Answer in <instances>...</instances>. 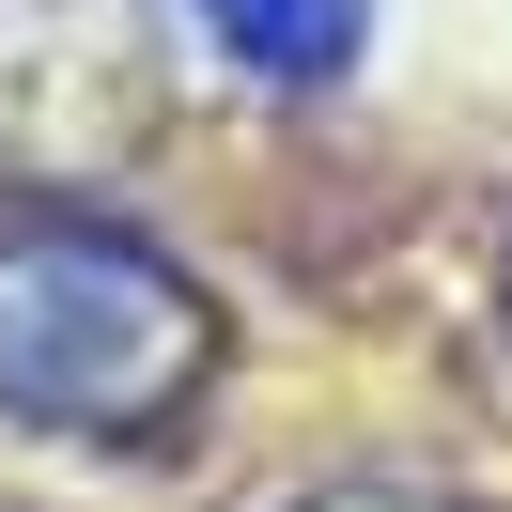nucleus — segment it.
I'll return each mask as SVG.
<instances>
[{
	"instance_id": "1",
	"label": "nucleus",
	"mask_w": 512,
	"mask_h": 512,
	"mask_svg": "<svg viewBox=\"0 0 512 512\" xmlns=\"http://www.w3.org/2000/svg\"><path fill=\"white\" fill-rule=\"evenodd\" d=\"M218 373V311L109 218H0V419L78 450H156Z\"/></svg>"
},
{
	"instance_id": "2",
	"label": "nucleus",
	"mask_w": 512,
	"mask_h": 512,
	"mask_svg": "<svg viewBox=\"0 0 512 512\" xmlns=\"http://www.w3.org/2000/svg\"><path fill=\"white\" fill-rule=\"evenodd\" d=\"M156 125V47L125 0H0V187H94Z\"/></svg>"
},
{
	"instance_id": "3",
	"label": "nucleus",
	"mask_w": 512,
	"mask_h": 512,
	"mask_svg": "<svg viewBox=\"0 0 512 512\" xmlns=\"http://www.w3.org/2000/svg\"><path fill=\"white\" fill-rule=\"evenodd\" d=\"M171 16H187L233 78H264V94H326V78H357V47H373V0H171Z\"/></svg>"
},
{
	"instance_id": "4",
	"label": "nucleus",
	"mask_w": 512,
	"mask_h": 512,
	"mask_svg": "<svg viewBox=\"0 0 512 512\" xmlns=\"http://www.w3.org/2000/svg\"><path fill=\"white\" fill-rule=\"evenodd\" d=\"M295 512H450V497H388V481H342V497H295Z\"/></svg>"
}]
</instances>
